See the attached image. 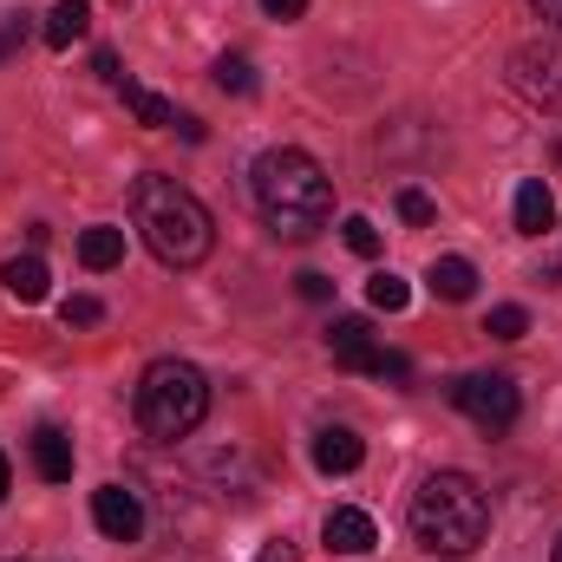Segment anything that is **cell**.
I'll return each mask as SVG.
<instances>
[{
  "mask_svg": "<svg viewBox=\"0 0 562 562\" xmlns=\"http://www.w3.org/2000/svg\"><path fill=\"white\" fill-rule=\"evenodd\" d=\"M256 210H262V223H269L276 236L307 243V236H321L327 216H334V183H327V170H321L307 150L281 144V150H262V157H256Z\"/></svg>",
  "mask_w": 562,
  "mask_h": 562,
  "instance_id": "1",
  "label": "cell"
},
{
  "mask_svg": "<svg viewBox=\"0 0 562 562\" xmlns=\"http://www.w3.org/2000/svg\"><path fill=\"white\" fill-rule=\"evenodd\" d=\"M132 223L150 243V256L164 269H196L210 249H216V223L210 210L177 183V177H138L132 183Z\"/></svg>",
  "mask_w": 562,
  "mask_h": 562,
  "instance_id": "2",
  "label": "cell"
},
{
  "mask_svg": "<svg viewBox=\"0 0 562 562\" xmlns=\"http://www.w3.org/2000/svg\"><path fill=\"white\" fill-rule=\"evenodd\" d=\"M413 537L431 557H471L491 537V497L464 471H431L413 497Z\"/></svg>",
  "mask_w": 562,
  "mask_h": 562,
  "instance_id": "3",
  "label": "cell"
},
{
  "mask_svg": "<svg viewBox=\"0 0 562 562\" xmlns=\"http://www.w3.org/2000/svg\"><path fill=\"white\" fill-rule=\"evenodd\" d=\"M210 413V380L190 367V360H150L138 380V425L144 438H164V445H177V438H190L196 425Z\"/></svg>",
  "mask_w": 562,
  "mask_h": 562,
  "instance_id": "4",
  "label": "cell"
},
{
  "mask_svg": "<svg viewBox=\"0 0 562 562\" xmlns=\"http://www.w3.org/2000/svg\"><path fill=\"white\" fill-rule=\"evenodd\" d=\"M510 92L537 112H557L562 119V33H543V40H524L510 53Z\"/></svg>",
  "mask_w": 562,
  "mask_h": 562,
  "instance_id": "5",
  "label": "cell"
},
{
  "mask_svg": "<svg viewBox=\"0 0 562 562\" xmlns=\"http://www.w3.org/2000/svg\"><path fill=\"white\" fill-rule=\"evenodd\" d=\"M451 406L477 425V431H491V438L510 431L517 413H524V400H517V386H510L504 373H464V380L451 386Z\"/></svg>",
  "mask_w": 562,
  "mask_h": 562,
  "instance_id": "6",
  "label": "cell"
},
{
  "mask_svg": "<svg viewBox=\"0 0 562 562\" xmlns=\"http://www.w3.org/2000/svg\"><path fill=\"white\" fill-rule=\"evenodd\" d=\"M92 524H99L112 543H138L144 537L138 491H125V484H99V491H92Z\"/></svg>",
  "mask_w": 562,
  "mask_h": 562,
  "instance_id": "7",
  "label": "cell"
},
{
  "mask_svg": "<svg viewBox=\"0 0 562 562\" xmlns=\"http://www.w3.org/2000/svg\"><path fill=\"white\" fill-rule=\"evenodd\" d=\"M327 347H334V367H347V373H380V347H373V327H367L360 314L334 321V327H327Z\"/></svg>",
  "mask_w": 562,
  "mask_h": 562,
  "instance_id": "8",
  "label": "cell"
},
{
  "mask_svg": "<svg viewBox=\"0 0 562 562\" xmlns=\"http://www.w3.org/2000/svg\"><path fill=\"white\" fill-rule=\"evenodd\" d=\"M360 458H367V438H360L353 425H327V431L314 438V464H321L327 477H347V471H360Z\"/></svg>",
  "mask_w": 562,
  "mask_h": 562,
  "instance_id": "9",
  "label": "cell"
},
{
  "mask_svg": "<svg viewBox=\"0 0 562 562\" xmlns=\"http://www.w3.org/2000/svg\"><path fill=\"white\" fill-rule=\"evenodd\" d=\"M327 550L334 557H367L373 543H380V530H373V517L367 510H327Z\"/></svg>",
  "mask_w": 562,
  "mask_h": 562,
  "instance_id": "10",
  "label": "cell"
},
{
  "mask_svg": "<svg viewBox=\"0 0 562 562\" xmlns=\"http://www.w3.org/2000/svg\"><path fill=\"white\" fill-rule=\"evenodd\" d=\"M33 464H40L46 484H66V477H72V438H66L59 425H40V431H33Z\"/></svg>",
  "mask_w": 562,
  "mask_h": 562,
  "instance_id": "11",
  "label": "cell"
},
{
  "mask_svg": "<svg viewBox=\"0 0 562 562\" xmlns=\"http://www.w3.org/2000/svg\"><path fill=\"white\" fill-rule=\"evenodd\" d=\"M86 26H92V0H53V13H46V46L53 53H66L72 40H86Z\"/></svg>",
  "mask_w": 562,
  "mask_h": 562,
  "instance_id": "12",
  "label": "cell"
},
{
  "mask_svg": "<svg viewBox=\"0 0 562 562\" xmlns=\"http://www.w3.org/2000/svg\"><path fill=\"white\" fill-rule=\"evenodd\" d=\"M550 223H557V196H550V183H543V177L517 183V229H524V236H543Z\"/></svg>",
  "mask_w": 562,
  "mask_h": 562,
  "instance_id": "13",
  "label": "cell"
},
{
  "mask_svg": "<svg viewBox=\"0 0 562 562\" xmlns=\"http://www.w3.org/2000/svg\"><path fill=\"white\" fill-rule=\"evenodd\" d=\"M0 281H7V294H13L20 307L46 301V288H53V276H46V262H40V256H13V262L0 269Z\"/></svg>",
  "mask_w": 562,
  "mask_h": 562,
  "instance_id": "14",
  "label": "cell"
},
{
  "mask_svg": "<svg viewBox=\"0 0 562 562\" xmlns=\"http://www.w3.org/2000/svg\"><path fill=\"white\" fill-rule=\"evenodd\" d=\"M79 262H86L92 276H105V269H119V262H125V229H112V223H99V229H86V236H79Z\"/></svg>",
  "mask_w": 562,
  "mask_h": 562,
  "instance_id": "15",
  "label": "cell"
},
{
  "mask_svg": "<svg viewBox=\"0 0 562 562\" xmlns=\"http://www.w3.org/2000/svg\"><path fill=\"white\" fill-rule=\"evenodd\" d=\"M425 281H431V294H438V301H471V294H477V269H471L464 256H438Z\"/></svg>",
  "mask_w": 562,
  "mask_h": 562,
  "instance_id": "16",
  "label": "cell"
},
{
  "mask_svg": "<svg viewBox=\"0 0 562 562\" xmlns=\"http://www.w3.org/2000/svg\"><path fill=\"white\" fill-rule=\"evenodd\" d=\"M119 92H125V112H132L138 125H150V132H170V125H177V105H170V99L144 92V86H132V79H125Z\"/></svg>",
  "mask_w": 562,
  "mask_h": 562,
  "instance_id": "17",
  "label": "cell"
},
{
  "mask_svg": "<svg viewBox=\"0 0 562 562\" xmlns=\"http://www.w3.org/2000/svg\"><path fill=\"white\" fill-rule=\"evenodd\" d=\"M216 86L243 99V92H256V66H249L243 53H223V59H216Z\"/></svg>",
  "mask_w": 562,
  "mask_h": 562,
  "instance_id": "18",
  "label": "cell"
},
{
  "mask_svg": "<svg viewBox=\"0 0 562 562\" xmlns=\"http://www.w3.org/2000/svg\"><path fill=\"white\" fill-rule=\"evenodd\" d=\"M367 301H373L380 314H400V307L413 301V288H406L400 276H373V281H367Z\"/></svg>",
  "mask_w": 562,
  "mask_h": 562,
  "instance_id": "19",
  "label": "cell"
},
{
  "mask_svg": "<svg viewBox=\"0 0 562 562\" xmlns=\"http://www.w3.org/2000/svg\"><path fill=\"white\" fill-rule=\"evenodd\" d=\"M484 334H491V340H524V334H530V314H524V307H491Z\"/></svg>",
  "mask_w": 562,
  "mask_h": 562,
  "instance_id": "20",
  "label": "cell"
},
{
  "mask_svg": "<svg viewBox=\"0 0 562 562\" xmlns=\"http://www.w3.org/2000/svg\"><path fill=\"white\" fill-rule=\"evenodd\" d=\"M340 236H347V249H353V256H367V262L380 256V229H373L367 216H347V223H340Z\"/></svg>",
  "mask_w": 562,
  "mask_h": 562,
  "instance_id": "21",
  "label": "cell"
},
{
  "mask_svg": "<svg viewBox=\"0 0 562 562\" xmlns=\"http://www.w3.org/2000/svg\"><path fill=\"white\" fill-rule=\"evenodd\" d=\"M59 321H66V327H99V321H105V307H99L92 294H72V301L59 307Z\"/></svg>",
  "mask_w": 562,
  "mask_h": 562,
  "instance_id": "22",
  "label": "cell"
},
{
  "mask_svg": "<svg viewBox=\"0 0 562 562\" xmlns=\"http://www.w3.org/2000/svg\"><path fill=\"white\" fill-rule=\"evenodd\" d=\"M400 216H406V223H431V216H438V210H431V196H425V190H400Z\"/></svg>",
  "mask_w": 562,
  "mask_h": 562,
  "instance_id": "23",
  "label": "cell"
},
{
  "mask_svg": "<svg viewBox=\"0 0 562 562\" xmlns=\"http://www.w3.org/2000/svg\"><path fill=\"white\" fill-rule=\"evenodd\" d=\"M294 288H301V301H334V281L314 276V269H307V276H294Z\"/></svg>",
  "mask_w": 562,
  "mask_h": 562,
  "instance_id": "24",
  "label": "cell"
},
{
  "mask_svg": "<svg viewBox=\"0 0 562 562\" xmlns=\"http://www.w3.org/2000/svg\"><path fill=\"white\" fill-rule=\"evenodd\" d=\"M406 373H413L406 353H380V373H373V380H406Z\"/></svg>",
  "mask_w": 562,
  "mask_h": 562,
  "instance_id": "25",
  "label": "cell"
},
{
  "mask_svg": "<svg viewBox=\"0 0 562 562\" xmlns=\"http://www.w3.org/2000/svg\"><path fill=\"white\" fill-rule=\"evenodd\" d=\"M20 40H26V13H13V20H7V26H0V59H7V53H13V46H20Z\"/></svg>",
  "mask_w": 562,
  "mask_h": 562,
  "instance_id": "26",
  "label": "cell"
},
{
  "mask_svg": "<svg viewBox=\"0 0 562 562\" xmlns=\"http://www.w3.org/2000/svg\"><path fill=\"white\" fill-rule=\"evenodd\" d=\"M262 13H269V20H301L307 0H262Z\"/></svg>",
  "mask_w": 562,
  "mask_h": 562,
  "instance_id": "27",
  "label": "cell"
},
{
  "mask_svg": "<svg viewBox=\"0 0 562 562\" xmlns=\"http://www.w3.org/2000/svg\"><path fill=\"white\" fill-rule=\"evenodd\" d=\"M92 72H99V79H119V53H112V46H99V53H92Z\"/></svg>",
  "mask_w": 562,
  "mask_h": 562,
  "instance_id": "28",
  "label": "cell"
},
{
  "mask_svg": "<svg viewBox=\"0 0 562 562\" xmlns=\"http://www.w3.org/2000/svg\"><path fill=\"white\" fill-rule=\"evenodd\" d=\"M530 7H537V13L550 20V33H562V0H530Z\"/></svg>",
  "mask_w": 562,
  "mask_h": 562,
  "instance_id": "29",
  "label": "cell"
},
{
  "mask_svg": "<svg viewBox=\"0 0 562 562\" xmlns=\"http://www.w3.org/2000/svg\"><path fill=\"white\" fill-rule=\"evenodd\" d=\"M256 562H301V557H294L288 543H269V550H262V557H256Z\"/></svg>",
  "mask_w": 562,
  "mask_h": 562,
  "instance_id": "30",
  "label": "cell"
},
{
  "mask_svg": "<svg viewBox=\"0 0 562 562\" xmlns=\"http://www.w3.org/2000/svg\"><path fill=\"white\" fill-rule=\"evenodd\" d=\"M7 484H13V477H7V458H0V504H7Z\"/></svg>",
  "mask_w": 562,
  "mask_h": 562,
  "instance_id": "31",
  "label": "cell"
},
{
  "mask_svg": "<svg viewBox=\"0 0 562 562\" xmlns=\"http://www.w3.org/2000/svg\"><path fill=\"white\" fill-rule=\"evenodd\" d=\"M557 562H562V537H557Z\"/></svg>",
  "mask_w": 562,
  "mask_h": 562,
  "instance_id": "32",
  "label": "cell"
}]
</instances>
